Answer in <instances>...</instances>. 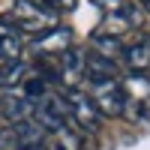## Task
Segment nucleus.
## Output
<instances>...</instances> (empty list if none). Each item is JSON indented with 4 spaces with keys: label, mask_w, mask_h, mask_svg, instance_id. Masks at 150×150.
Segmentation results:
<instances>
[{
    "label": "nucleus",
    "mask_w": 150,
    "mask_h": 150,
    "mask_svg": "<svg viewBox=\"0 0 150 150\" xmlns=\"http://www.w3.org/2000/svg\"><path fill=\"white\" fill-rule=\"evenodd\" d=\"M138 6H144V9L150 12V0H138Z\"/></svg>",
    "instance_id": "obj_12"
},
{
    "label": "nucleus",
    "mask_w": 150,
    "mask_h": 150,
    "mask_svg": "<svg viewBox=\"0 0 150 150\" xmlns=\"http://www.w3.org/2000/svg\"><path fill=\"white\" fill-rule=\"evenodd\" d=\"M0 132H3V126H0Z\"/></svg>",
    "instance_id": "obj_13"
},
{
    "label": "nucleus",
    "mask_w": 150,
    "mask_h": 150,
    "mask_svg": "<svg viewBox=\"0 0 150 150\" xmlns=\"http://www.w3.org/2000/svg\"><path fill=\"white\" fill-rule=\"evenodd\" d=\"M90 81V96L96 111L102 117H120L123 114V81L117 75H96Z\"/></svg>",
    "instance_id": "obj_3"
},
{
    "label": "nucleus",
    "mask_w": 150,
    "mask_h": 150,
    "mask_svg": "<svg viewBox=\"0 0 150 150\" xmlns=\"http://www.w3.org/2000/svg\"><path fill=\"white\" fill-rule=\"evenodd\" d=\"M123 114L135 123L150 120V78L147 75L123 78Z\"/></svg>",
    "instance_id": "obj_5"
},
{
    "label": "nucleus",
    "mask_w": 150,
    "mask_h": 150,
    "mask_svg": "<svg viewBox=\"0 0 150 150\" xmlns=\"http://www.w3.org/2000/svg\"><path fill=\"white\" fill-rule=\"evenodd\" d=\"M30 75H33V66L24 63V60L3 63L0 66V87H3V90H21V87L30 81Z\"/></svg>",
    "instance_id": "obj_10"
},
{
    "label": "nucleus",
    "mask_w": 150,
    "mask_h": 150,
    "mask_svg": "<svg viewBox=\"0 0 150 150\" xmlns=\"http://www.w3.org/2000/svg\"><path fill=\"white\" fill-rule=\"evenodd\" d=\"M69 48H72V30L57 27V30L45 33V36H39L33 42V54H36V63H39V60H51V57L66 54Z\"/></svg>",
    "instance_id": "obj_7"
},
{
    "label": "nucleus",
    "mask_w": 150,
    "mask_h": 150,
    "mask_svg": "<svg viewBox=\"0 0 150 150\" xmlns=\"http://www.w3.org/2000/svg\"><path fill=\"white\" fill-rule=\"evenodd\" d=\"M6 24H12L18 33H30V36H45L57 30V15L54 12L42 9L39 3H33V0H15V3L9 6V12L3 15Z\"/></svg>",
    "instance_id": "obj_1"
},
{
    "label": "nucleus",
    "mask_w": 150,
    "mask_h": 150,
    "mask_svg": "<svg viewBox=\"0 0 150 150\" xmlns=\"http://www.w3.org/2000/svg\"><path fill=\"white\" fill-rule=\"evenodd\" d=\"M33 3H39L42 9L54 12V15H60V12H72V9H75V0H33Z\"/></svg>",
    "instance_id": "obj_11"
},
{
    "label": "nucleus",
    "mask_w": 150,
    "mask_h": 150,
    "mask_svg": "<svg viewBox=\"0 0 150 150\" xmlns=\"http://www.w3.org/2000/svg\"><path fill=\"white\" fill-rule=\"evenodd\" d=\"M63 102H66V111H69V120L78 132H87V135H96L99 132V123H102V114L96 111L93 99L87 96L84 90L72 87V90H63Z\"/></svg>",
    "instance_id": "obj_4"
},
{
    "label": "nucleus",
    "mask_w": 150,
    "mask_h": 150,
    "mask_svg": "<svg viewBox=\"0 0 150 150\" xmlns=\"http://www.w3.org/2000/svg\"><path fill=\"white\" fill-rule=\"evenodd\" d=\"M24 54V33H18L12 24H6L0 18V57L3 63H15Z\"/></svg>",
    "instance_id": "obj_9"
},
{
    "label": "nucleus",
    "mask_w": 150,
    "mask_h": 150,
    "mask_svg": "<svg viewBox=\"0 0 150 150\" xmlns=\"http://www.w3.org/2000/svg\"><path fill=\"white\" fill-rule=\"evenodd\" d=\"M123 63L132 69V75H144L150 69V36H138V39H132L126 45Z\"/></svg>",
    "instance_id": "obj_8"
},
{
    "label": "nucleus",
    "mask_w": 150,
    "mask_h": 150,
    "mask_svg": "<svg viewBox=\"0 0 150 150\" xmlns=\"http://www.w3.org/2000/svg\"><path fill=\"white\" fill-rule=\"evenodd\" d=\"M102 6V24H99L96 36H111V39H120L123 36L138 30L141 24V12L135 9V3L129 0H96Z\"/></svg>",
    "instance_id": "obj_2"
},
{
    "label": "nucleus",
    "mask_w": 150,
    "mask_h": 150,
    "mask_svg": "<svg viewBox=\"0 0 150 150\" xmlns=\"http://www.w3.org/2000/svg\"><path fill=\"white\" fill-rule=\"evenodd\" d=\"M0 114H3L12 126L33 120V99L24 90H3L0 93Z\"/></svg>",
    "instance_id": "obj_6"
}]
</instances>
